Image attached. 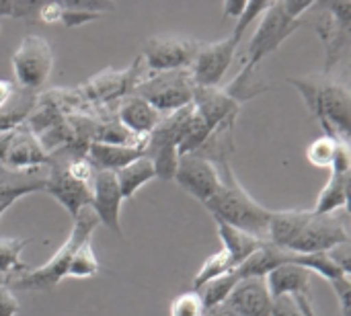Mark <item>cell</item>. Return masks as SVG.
<instances>
[{"mask_svg":"<svg viewBox=\"0 0 351 316\" xmlns=\"http://www.w3.org/2000/svg\"><path fill=\"white\" fill-rule=\"evenodd\" d=\"M220 175L222 183L218 191L204 204V208L214 216V220H220L255 239L267 241L271 210H267L247 193V189L232 175L228 162H222Z\"/></svg>","mask_w":351,"mask_h":316,"instance_id":"6da1fadb","label":"cell"},{"mask_svg":"<svg viewBox=\"0 0 351 316\" xmlns=\"http://www.w3.org/2000/svg\"><path fill=\"white\" fill-rule=\"evenodd\" d=\"M288 82L302 95L308 109L323 125V134L350 142L351 95L346 82L329 78V74H311L290 78Z\"/></svg>","mask_w":351,"mask_h":316,"instance_id":"7a4b0ae2","label":"cell"},{"mask_svg":"<svg viewBox=\"0 0 351 316\" xmlns=\"http://www.w3.org/2000/svg\"><path fill=\"white\" fill-rule=\"evenodd\" d=\"M313 6L315 2L311 0L308 2H271L267 10L261 12L259 16V25L247 47V62L237 78L247 82L249 74L304 23L300 16Z\"/></svg>","mask_w":351,"mask_h":316,"instance_id":"3957f363","label":"cell"},{"mask_svg":"<svg viewBox=\"0 0 351 316\" xmlns=\"http://www.w3.org/2000/svg\"><path fill=\"white\" fill-rule=\"evenodd\" d=\"M271 2L265 0H255V2H247L243 14L237 19V27L234 31L220 41H212V43H202L189 72L193 76L195 86H220L222 78L226 76L228 68L234 62L237 56V47L243 41L245 31L249 29V25L261 16V12L267 10Z\"/></svg>","mask_w":351,"mask_h":316,"instance_id":"277c9868","label":"cell"},{"mask_svg":"<svg viewBox=\"0 0 351 316\" xmlns=\"http://www.w3.org/2000/svg\"><path fill=\"white\" fill-rule=\"evenodd\" d=\"M99 226L97 216L93 214L90 208H84L76 218H74V226L68 234V239L64 241V245L58 249V253L41 267L37 269H29L27 274L8 280L10 290H53L68 271V265L72 261V255L76 253V249L90 241L95 228Z\"/></svg>","mask_w":351,"mask_h":316,"instance_id":"5b68a950","label":"cell"},{"mask_svg":"<svg viewBox=\"0 0 351 316\" xmlns=\"http://www.w3.org/2000/svg\"><path fill=\"white\" fill-rule=\"evenodd\" d=\"M195 93V82L189 70H169L150 72L140 76L132 95L148 101L160 115L177 113L191 105Z\"/></svg>","mask_w":351,"mask_h":316,"instance_id":"8992f818","label":"cell"},{"mask_svg":"<svg viewBox=\"0 0 351 316\" xmlns=\"http://www.w3.org/2000/svg\"><path fill=\"white\" fill-rule=\"evenodd\" d=\"M12 74L19 88L35 93L43 86L53 68V49L45 37L27 35L14 49L12 58Z\"/></svg>","mask_w":351,"mask_h":316,"instance_id":"52a82bcc","label":"cell"},{"mask_svg":"<svg viewBox=\"0 0 351 316\" xmlns=\"http://www.w3.org/2000/svg\"><path fill=\"white\" fill-rule=\"evenodd\" d=\"M350 243V218L348 212L343 214H315L311 210V216L300 230L298 239L292 243L288 251L311 255V253H329L331 249L339 245Z\"/></svg>","mask_w":351,"mask_h":316,"instance_id":"ba28073f","label":"cell"},{"mask_svg":"<svg viewBox=\"0 0 351 316\" xmlns=\"http://www.w3.org/2000/svg\"><path fill=\"white\" fill-rule=\"evenodd\" d=\"M49 162V154L33 134L29 123L0 132V169L4 171H35Z\"/></svg>","mask_w":351,"mask_h":316,"instance_id":"9c48e42d","label":"cell"},{"mask_svg":"<svg viewBox=\"0 0 351 316\" xmlns=\"http://www.w3.org/2000/svg\"><path fill=\"white\" fill-rule=\"evenodd\" d=\"M202 41L179 35H156L146 39L142 47L144 68L148 72H169V70H189Z\"/></svg>","mask_w":351,"mask_h":316,"instance_id":"30bf717a","label":"cell"},{"mask_svg":"<svg viewBox=\"0 0 351 316\" xmlns=\"http://www.w3.org/2000/svg\"><path fill=\"white\" fill-rule=\"evenodd\" d=\"M144 60L142 56H138L130 68L123 70H115V68H107L95 76H90L86 82L80 84L78 93L82 95V99L86 103L93 105H111L115 101H121L123 97L132 95L136 82L140 80L142 72H144Z\"/></svg>","mask_w":351,"mask_h":316,"instance_id":"8fae6325","label":"cell"},{"mask_svg":"<svg viewBox=\"0 0 351 316\" xmlns=\"http://www.w3.org/2000/svg\"><path fill=\"white\" fill-rule=\"evenodd\" d=\"M66 158V150L49 154V173L45 175L43 191H47L58 204H62V208L70 212L72 218H76L84 208H90V185L76 181L68 173Z\"/></svg>","mask_w":351,"mask_h":316,"instance_id":"7c38bea8","label":"cell"},{"mask_svg":"<svg viewBox=\"0 0 351 316\" xmlns=\"http://www.w3.org/2000/svg\"><path fill=\"white\" fill-rule=\"evenodd\" d=\"M177 185L193 195L199 204H206L220 187L222 175L216 162L199 156V154H181L177 160L175 177Z\"/></svg>","mask_w":351,"mask_h":316,"instance_id":"4fadbf2b","label":"cell"},{"mask_svg":"<svg viewBox=\"0 0 351 316\" xmlns=\"http://www.w3.org/2000/svg\"><path fill=\"white\" fill-rule=\"evenodd\" d=\"M121 204L123 195L115 173L95 171L90 181V210L99 224L109 228L115 236H121Z\"/></svg>","mask_w":351,"mask_h":316,"instance_id":"5bb4252c","label":"cell"},{"mask_svg":"<svg viewBox=\"0 0 351 316\" xmlns=\"http://www.w3.org/2000/svg\"><path fill=\"white\" fill-rule=\"evenodd\" d=\"M327 19H323L317 29L321 39L327 47V62H325V74L333 70V66L339 64V60L348 53L350 47V2H327L325 4Z\"/></svg>","mask_w":351,"mask_h":316,"instance_id":"9a60e30c","label":"cell"},{"mask_svg":"<svg viewBox=\"0 0 351 316\" xmlns=\"http://www.w3.org/2000/svg\"><path fill=\"white\" fill-rule=\"evenodd\" d=\"M311 280H313V274L308 269L300 265H292V263L280 265L265 276V284L269 288L271 298L290 296L292 300L298 302L304 315L317 316L315 306L311 302Z\"/></svg>","mask_w":351,"mask_h":316,"instance_id":"2e32d148","label":"cell"},{"mask_svg":"<svg viewBox=\"0 0 351 316\" xmlns=\"http://www.w3.org/2000/svg\"><path fill=\"white\" fill-rule=\"evenodd\" d=\"M271 302L265 278H247L234 286L224 306L237 316H269Z\"/></svg>","mask_w":351,"mask_h":316,"instance_id":"e0dca14e","label":"cell"},{"mask_svg":"<svg viewBox=\"0 0 351 316\" xmlns=\"http://www.w3.org/2000/svg\"><path fill=\"white\" fill-rule=\"evenodd\" d=\"M115 119L119 121V125L123 130H128L134 138L138 140H146L154 127L160 123L162 115L142 97L138 95H128L119 101Z\"/></svg>","mask_w":351,"mask_h":316,"instance_id":"ac0fdd59","label":"cell"},{"mask_svg":"<svg viewBox=\"0 0 351 316\" xmlns=\"http://www.w3.org/2000/svg\"><path fill=\"white\" fill-rule=\"evenodd\" d=\"M146 156V142L132 144V146H117V144H101L90 142L86 146V158L95 167V171H109L117 173L130 162Z\"/></svg>","mask_w":351,"mask_h":316,"instance_id":"d6986e66","label":"cell"},{"mask_svg":"<svg viewBox=\"0 0 351 316\" xmlns=\"http://www.w3.org/2000/svg\"><path fill=\"white\" fill-rule=\"evenodd\" d=\"M311 210H278L271 212L269 228H267V243L288 251L292 243L298 239L300 230L304 228Z\"/></svg>","mask_w":351,"mask_h":316,"instance_id":"ffe728a7","label":"cell"},{"mask_svg":"<svg viewBox=\"0 0 351 316\" xmlns=\"http://www.w3.org/2000/svg\"><path fill=\"white\" fill-rule=\"evenodd\" d=\"M216 228H218V236L224 245V251H228V255L232 257V263H234V269L245 263L253 253H257L267 241H261V239H255L243 230H237L220 220H216Z\"/></svg>","mask_w":351,"mask_h":316,"instance_id":"44dd1931","label":"cell"},{"mask_svg":"<svg viewBox=\"0 0 351 316\" xmlns=\"http://www.w3.org/2000/svg\"><path fill=\"white\" fill-rule=\"evenodd\" d=\"M115 177H117V183H119V189H121V195L125 202V199H132L148 181L156 179V171H154L152 160L148 156H142V158L130 162L128 167H123L121 171H117Z\"/></svg>","mask_w":351,"mask_h":316,"instance_id":"7402d4cb","label":"cell"},{"mask_svg":"<svg viewBox=\"0 0 351 316\" xmlns=\"http://www.w3.org/2000/svg\"><path fill=\"white\" fill-rule=\"evenodd\" d=\"M348 191H350V173H331L313 212L323 216V214H335L339 210H346Z\"/></svg>","mask_w":351,"mask_h":316,"instance_id":"603a6c76","label":"cell"},{"mask_svg":"<svg viewBox=\"0 0 351 316\" xmlns=\"http://www.w3.org/2000/svg\"><path fill=\"white\" fill-rule=\"evenodd\" d=\"M350 142H343L341 138L337 136H319L317 140H313L306 148V160L317 167V169H333L335 160H337V154L348 148Z\"/></svg>","mask_w":351,"mask_h":316,"instance_id":"cb8c5ba5","label":"cell"},{"mask_svg":"<svg viewBox=\"0 0 351 316\" xmlns=\"http://www.w3.org/2000/svg\"><path fill=\"white\" fill-rule=\"evenodd\" d=\"M27 245L29 239H0V276L14 280L31 269L21 261V253Z\"/></svg>","mask_w":351,"mask_h":316,"instance_id":"d4e9b609","label":"cell"},{"mask_svg":"<svg viewBox=\"0 0 351 316\" xmlns=\"http://www.w3.org/2000/svg\"><path fill=\"white\" fill-rule=\"evenodd\" d=\"M230 271H234V263H232V257L228 255V251H218V253H214V255H210L204 263H202V267L197 269V274L193 276V284H191V290H199L202 286H206L208 282H212V280H216V278H220V276H226V274H230Z\"/></svg>","mask_w":351,"mask_h":316,"instance_id":"484cf974","label":"cell"},{"mask_svg":"<svg viewBox=\"0 0 351 316\" xmlns=\"http://www.w3.org/2000/svg\"><path fill=\"white\" fill-rule=\"evenodd\" d=\"M239 282H241V280L234 276V271H230V274L220 276V278H216V280L208 282L206 286H202L197 292H199V296H202V300H204L206 311H210V308H216V306L224 304V302H226V298L230 296V292L234 290V286H237Z\"/></svg>","mask_w":351,"mask_h":316,"instance_id":"4316f807","label":"cell"},{"mask_svg":"<svg viewBox=\"0 0 351 316\" xmlns=\"http://www.w3.org/2000/svg\"><path fill=\"white\" fill-rule=\"evenodd\" d=\"M99 261L95 257V251H93V245L90 241L82 243L76 253L72 255V261L68 265V271H66V278H74V280H84V278H95L99 274Z\"/></svg>","mask_w":351,"mask_h":316,"instance_id":"83f0119b","label":"cell"},{"mask_svg":"<svg viewBox=\"0 0 351 316\" xmlns=\"http://www.w3.org/2000/svg\"><path fill=\"white\" fill-rule=\"evenodd\" d=\"M169 315L171 316H204L206 315V306H204V300H202L199 292L189 290V292L179 294V296L171 302Z\"/></svg>","mask_w":351,"mask_h":316,"instance_id":"f1b7e54d","label":"cell"},{"mask_svg":"<svg viewBox=\"0 0 351 316\" xmlns=\"http://www.w3.org/2000/svg\"><path fill=\"white\" fill-rule=\"evenodd\" d=\"M19 311H21V304L14 292L10 290L8 278L0 276V316H16Z\"/></svg>","mask_w":351,"mask_h":316,"instance_id":"f546056e","label":"cell"},{"mask_svg":"<svg viewBox=\"0 0 351 316\" xmlns=\"http://www.w3.org/2000/svg\"><path fill=\"white\" fill-rule=\"evenodd\" d=\"M269 316H306V315H304V311L298 306V302H296V300H292L290 296H280V298H274Z\"/></svg>","mask_w":351,"mask_h":316,"instance_id":"4dcf8cb0","label":"cell"},{"mask_svg":"<svg viewBox=\"0 0 351 316\" xmlns=\"http://www.w3.org/2000/svg\"><path fill=\"white\" fill-rule=\"evenodd\" d=\"M335 290V296L339 300V308H341V316H351V282L350 278H341L337 282L331 284Z\"/></svg>","mask_w":351,"mask_h":316,"instance_id":"1f68e13d","label":"cell"},{"mask_svg":"<svg viewBox=\"0 0 351 316\" xmlns=\"http://www.w3.org/2000/svg\"><path fill=\"white\" fill-rule=\"evenodd\" d=\"M351 245L348 243V245H339V247H335V249H331L327 255L333 259V263L346 274V276H350L351 274V257H350V249Z\"/></svg>","mask_w":351,"mask_h":316,"instance_id":"d6a6232c","label":"cell"},{"mask_svg":"<svg viewBox=\"0 0 351 316\" xmlns=\"http://www.w3.org/2000/svg\"><path fill=\"white\" fill-rule=\"evenodd\" d=\"M14 90H16V84L14 82L0 80V111L10 103V99L14 97Z\"/></svg>","mask_w":351,"mask_h":316,"instance_id":"836d02e7","label":"cell"},{"mask_svg":"<svg viewBox=\"0 0 351 316\" xmlns=\"http://www.w3.org/2000/svg\"><path fill=\"white\" fill-rule=\"evenodd\" d=\"M247 2H224V14L226 16H232V19H239L245 10Z\"/></svg>","mask_w":351,"mask_h":316,"instance_id":"e575fe53","label":"cell"},{"mask_svg":"<svg viewBox=\"0 0 351 316\" xmlns=\"http://www.w3.org/2000/svg\"><path fill=\"white\" fill-rule=\"evenodd\" d=\"M204 316H237L232 311H228L224 304H220V306H216V308H210V311H206V315Z\"/></svg>","mask_w":351,"mask_h":316,"instance_id":"d590c367","label":"cell"},{"mask_svg":"<svg viewBox=\"0 0 351 316\" xmlns=\"http://www.w3.org/2000/svg\"><path fill=\"white\" fill-rule=\"evenodd\" d=\"M14 202H16V199H0V216H2Z\"/></svg>","mask_w":351,"mask_h":316,"instance_id":"8d00e7d4","label":"cell"}]
</instances>
